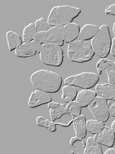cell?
I'll return each instance as SVG.
<instances>
[{
    "mask_svg": "<svg viewBox=\"0 0 115 154\" xmlns=\"http://www.w3.org/2000/svg\"><path fill=\"white\" fill-rule=\"evenodd\" d=\"M32 85L36 88L48 93H57L62 84V77L53 71L40 69L33 72L30 77Z\"/></svg>",
    "mask_w": 115,
    "mask_h": 154,
    "instance_id": "1",
    "label": "cell"
},
{
    "mask_svg": "<svg viewBox=\"0 0 115 154\" xmlns=\"http://www.w3.org/2000/svg\"><path fill=\"white\" fill-rule=\"evenodd\" d=\"M81 13V9L70 6H59L53 8L48 17V23L52 26H64L72 23Z\"/></svg>",
    "mask_w": 115,
    "mask_h": 154,
    "instance_id": "2",
    "label": "cell"
},
{
    "mask_svg": "<svg viewBox=\"0 0 115 154\" xmlns=\"http://www.w3.org/2000/svg\"><path fill=\"white\" fill-rule=\"evenodd\" d=\"M95 54L90 43L76 39L69 43L68 57L70 61L76 63H85L90 61Z\"/></svg>",
    "mask_w": 115,
    "mask_h": 154,
    "instance_id": "3",
    "label": "cell"
},
{
    "mask_svg": "<svg viewBox=\"0 0 115 154\" xmlns=\"http://www.w3.org/2000/svg\"><path fill=\"white\" fill-rule=\"evenodd\" d=\"M111 37L107 25H102L98 34L91 40V45L95 54L99 57L106 58L110 53Z\"/></svg>",
    "mask_w": 115,
    "mask_h": 154,
    "instance_id": "4",
    "label": "cell"
},
{
    "mask_svg": "<svg viewBox=\"0 0 115 154\" xmlns=\"http://www.w3.org/2000/svg\"><path fill=\"white\" fill-rule=\"evenodd\" d=\"M41 61L45 65L59 67L64 61V52L61 47L54 44H44L40 51Z\"/></svg>",
    "mask_w": 115,
    "mask_h": 154,
    "instance_id": "5",
    "label": "cell"
},
{
    "mask_svg": "<svg viewBox=\"0 0 115 154\" xmlns=\"http://www.w3.org/2000/svg\"><path fill=\"white\" fill-rule=\"evenodd\" d=\"M99 75L94 72H84L69 76L64 80L67 85L76 86L84 90L93 88L99 82Z\"/></svg>",
    "mask_w": 115,
    "mask_h": 154,
    "instance_id": "6",
    "label": "cell"
},
{
    "mask_svg": "<svg viewBox=\"0 0 115 154\" xmlns=\"http://www.w3.org/2000/svg\"><path fill=\"white\" fill-rule=\"evenodd\" d=\"M34 41L41 44H54L62 46L65 42V28L64 26H58L51 28L46 32H38Z\"/></svg>",
    "mask_w": 115,
    "mask_h": 154,
    "instance_id": "7",
    "label": "cell"
},
{
    "mask_svg": "<svg viewBox=\"0 0 115 154\" xmlns=\"http://www.w3.org/2000/svg\"><path fill=\"white\" fill-rule=\"evenodd\" d=\"M48 107L51 119L56 124L67 127L73 122L75 118L68 113L64 104L51 102Z\"/></svg>",
    "mask_w": 115,
    "mask_h": 154,
    "instance_id": "8",
    "label": "cell"
},
{
    "mask_svg": "<svg viewBox=\"0 0 115 154\" xmlns=\"http://www.w3.org/2000/svg\"><path fill=\"white\" fill-rule=\"evenodd\" d=\"M88 107L96 120L105 122L109 119L110 113L108 103L106 99L101 97H96Z\"/></svg>",
    "mask_w": 115,
    "mask_h": 154,
    "instance_id": "9",
    "label": "cell"
},
{
    "mask_svg": "<svg viewBox=\"0 0 115 154\" xmlns=\"http://www.w3.org/2000/svg\"><path fill=\"white\" fill-rule=\"evenodd\" d=\"M42 45L35 41L23 43L15 50V54L18 57L26 58L36 56L40 53Z\"/></svg>",
    "mask_w": 115,
    "mask_h": 154,
    "instance_id": "10",
    "label": "cell"
},
{
    "mask_svg": "<svg viewBox=\"0 0 115 154\" xmlns=\"http://www.w3.org/2000/svg\"><path fill=\"white\" fill-rule=\"evenodd\" d=\"M51 102H52V98L48 93L36 90L32 93L28 105L30 109H35L44 104H49Z\"/></svg>",
    "mask_w": 115,
    "mask_h": 154,
    "instance_id": "11",
    "label": "cell"
},
{
    "mask_svg": "<svg viewBox=\"0 0 115 154\" xmlns=\"http://www.w3.org/2000/svg\"><path fill=\"white\" fill-rule=\"evenodd\" d=\"M96 67L99 75L103 71L107 73L109 84L115 88V63L110 60L102 59L98 62Z\"/></svg>",
    "mask_w": 115,
    "mask_h": 154,
    "instance_id": "12",
    "label": "cell"
},
{
    "mask_svg": "<svg viewBox=\"0 0 115 154\" xmlns=\"http://www.w3.org/2000/svg\"><path fill=\"white\" fill-rule=\"evenodd\" d=\"M95 140L108 147H112L115 143V133L110 127L105 126L102 130L95 134Z\"/></svg>",
    "mask_w": 115,
    "mask_h": 154,
    "instance_id": "13",
    "label": "cell"
},
{
    "mask_svg": "<svg viewBox=\"0 0 115 154\" xmlns=\"http://www.w3.org/2000/svg\"><path fill=\"white\" fill-rule=\"evenodd\" d=\"M97 96V93L90 90H83L81 91L77 96L76 102L81 107H86L88 106Z\"/></svg>",
    "mask_w": 115,
    "mask_h": 154,
    "instance_id": "14",
    "label": "cell"
},
{
    "mask_svg": "<svg viewBox=\"0 0 115 154\" xmlns=\"http://www.w3.org/2000/svg\"><path fill=\"white\" fill-rule=\"evenodd\" d=\"M65 42L70 43L78 38L80 33L79 26L75 23H70L65 26Z\"/></svg>",
    "mask_w": 115,
    "mask_h": 154,
    "instance_id": "15",
    "label": "cell"
},
{
    "mask_svg": "<svg viewBox=\"0 0 115 154\" xmlns=\"http://www.w3.org/2000/svg\"><path fill=\"white\" fill-rule=\"evenodd\" d=\"M86 118L84 115H80L73 121L74 129L76 137L84 139L87 135V126H86Z\"/></svg>",
    "mask_w": 115,
    "mask_h": 154,
    "instance_id": "16",
    "label": "cell"
},
{
    "mask_svg": "<svg viewBox=\"0 0 115 154\" xmlns=\"http://www.w3.org/2000/svg\"><path fill=\"white\" fill-rule=\"evenodd\" d=\"M99 28L96 25L87 24L82 28L78 39L81 40L87 41L93 39V37L98 34Z\"/></svg>",
    "mask_w": 115,
    "mask_h": 154,
    "instance_id": "17",
    "label": "cell"
},
{
    "mask_svg": "<svg viewBox=\"0 0 115 154\" xmlns=\"http://www.w3.org/2000/svg\"><path fill=\"white\" fill-rule=\"evenodd\" d=\"M96 91L100 97L106 100L115 99V88L110 84H99L96 87Z\"/></svg>",
    "mask_w": 115,
    "mask_h": 154,
    "instance_id": "18",
    "label": "cell"
},
{
    "mask_svg": "<svg viewBox=\"0 0 115 154\" xmlns=\"http://www.w3.org/2000/svg\"><path fill=\"white\" fill-rule=\"evenodd\" d=\"M84 153L91 154H102L101 144L95 140L94 138L89 137L87 139Z\"/></svg>",
    "mask_w": 115,
    "mask_h": 154,
    "instance_id": "19",
    "label": "cell"
},
{
    "mask_svg": "<svg viewBox=\"0 0 115 154\" xmlns=\"http://www.w3.org/2000/svg\"><path fill=\"white\" fill-rule=\"evenodd\" d=\"M6 38L10 51L16 50L22 45V39L19 34L13 31H9L6 33Z\"/></svg>",
    "mask_w": 115,
    "mask_h": 154,
    "instance_id": "20",
    "label": "cell"
},
{
    "mask_svg": "<svg viewBox=\"0 0 115 154\" xmlns=\"http://www.w3.org/2000/svg\"><path fill=\"white\" fill-rule=\"evenodd\" d=\"M78 96V90L74 86L65 85L62 88V100L69 103L72 101H73Z\"/></svg>",
    "mask_w": 115,
    "mask_h": 154,
    "instance_id": "21",
    "label": "cell"
},
{
    "mask_svg": "<svg viewBox=\"0 0 115 154\" xmlns=\"http://www.w3.org/2000/svg\"><path fill=\"white\" fill-rule=\"evenodd\" d=\"M38 33L37 29L34 23H30L23 31V41L24 43L30 42L34 40L35 35Z\"/></svg>",
    "mask_w": 115,
    "mask_h": 154,
    "instance_id": "22",
    "label": "cell"
},
{
    "mask_svg": "<svg viewBox=\"0 0 115 154\" xmlns=\"http://www.w3.org/2000/svg\"><path fill=\"white\" fill-rule=\"evenodd\" d=\"M87 130L89 133L95 135L105 127V122L98 120H88L86 122Z\"/></svg>",
    "mask_w": 115,
    "mask_h": 154,
    "instance_id": "23",
    "label": "cell"
},
{
    "mask_svg": "<svg viewBox=\"0 0 115 154\" xmlns=\"http://www.w3.org/2000/svg\"><path fill=\"white\" fill-rule=\"evenodd\" d=\"M36 124L38 126L46 128L51 132H55L57 130L56 124L52 121L48 120L42 116H38L36 118Z\"/></svg>",
    "mask_w": 115,
    "mask_h": 154,
    "instance_id": "24",
    "label": "cell"
},
{
    "mask_svg": "<svg viewBox=\"0 0 115 154\" xmlns=\"http://www.w3.org/2000/svg\"><path fill=\"white\" fill-rule=\"evenodd\" d=\"M66 109L68 113L75 118L80 116L81 114L82 107L78 104L77 102L72 101L69 102Z\"/></svg>",
    "mask_w": 115,
    "mask_h": 154,
    "instance_id": "25",
    "label": "cell"
},
{
    "mask_svg": "<svg viewBox=\"0 0 115 154\" xmlns=\"http://www.w3.org/2000/svg\"><path fill=\"white\" fill-rule=\"evenodd\" d=\"M35 24L37 29L38 32H46L51 29L50 28L51 26L48 23V21H47L44 18H40L38 19L35 21Z\"/></svg>",
    "mask_w": 115,
    "mask_h": 154,
    "instance_id": "26",
    "label": "cell"
},
{
    "mask_svg": "<svg viewBox=\"0 0 115 154\" xmlns=\"http://www.w3.org/2000/svg\"><path fill=\"white\" fill-rule=\"evenodd\" d=\"M108 107L110 115L115 117V99L110 100L108 102Z\"/></svg>",
    "mask_w": 115,
    "mask_h": 154,
    "instance_id": "27",
    "label": "cell"
},
{
    "mask_svg": "<svg viewBox=\"0 0 115 154\" xmlns=\"http://www.w3.org/2000/svg\"><path fill=\"white\" fill-rule=\"evenodd\" d=\"M105 13L107 15L115 17V4L107 7L105 9Z\"/></svg>",
    "mask_w": 115,
    "mask_h": 154,
    "instance_id": "28",
    "label": "cell"
},
{
    "mask_svg": "<svg viewBox=\"0 0 115 154\" xmlns=\"http://www.w3.org/2000/svg\"><path fill=\"white\" fill-rule=\"evenodd\" d=\"M110 53L112 56L115 57V37L113 39L111 43V47L110 50Z\"/></svg>",
    "mask_w": 115,
    "mask_h": 154,
    "instance_id": "29",
    "label": "cell"
},
{
    "mask_svg": "<svg viewBox=\"0 0 115 154\" xmlns=\"http://www.w3.org/2000/svg\"><path fill=\"white\" fill-rule=\"evenodd\" d=\"M105 154H115V149L110 147V149L105 151Z\"/></svg>",
    "mask_w": 115,
    "mask_h": 154,
    "instance_id": "30",
    "label": "cell"
},
{
    "mask_svg": "<svg viewBox=\"0 0 115 154\" xmlns=\"http://www.w3.org/2000/svg\"><path fill=\"white\" fill-rule=\"evenodd\" d=\"M111 129L114 131V132L115 133V119L114 121L113 122L112 124H111Z\"/></svg>",
    "mask_w": 115,
    "mask_h": 154,
    "instance_id": "31",
    "label": "cell"
},
{
    "mask_svg": "<svg viewBox=\"0 0 115 154\" xmlns=\"http://www.w3.org/2000/svg\"><path fill=\"white\" fill-rule=\"evenodd\" d=\"M113 34H114L115 35V22L114 23V25H113Z\"/></svg>",
    "mask_w": 115,
    "mask_h": 154,
    "instance_id": "32",
    "label": "cell"
},
{
    "mask_svg": "<svg viewBox=\"0 0 115 154\" xmlns=\"http://www.w3.org/2000/svg\"><path fill=\"white\" fill-rule=\"evenodd\" d=\"M114 63H115V62H114Z\"/></svg>",
    "mask_w": 115,
    "mask_h": 154,
    "instance_id": "33",
    "label": "cell"
}]
</instances>
